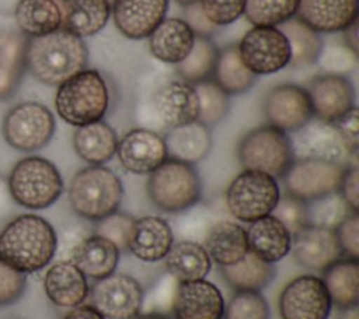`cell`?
I'll use <instances>...</instances> for the list:
<instances>
[{"label":"cell","mask_w":359,"mask_h":319,"mask_svg":"<svg viewBox=\"0 0 359 319\" xmlns=\"http://www.w3.org/2000/svg\"><path fill=\"white\" fill-rule=\"evenodd\" d=\"M198 97L192 84L175 76L154 77L139 95L135 119L139 127L165 133L198 119Z\"/></svg>","instance_id":"cell-1"},{"label":"cell","mask_w":359,"mask_h":319,"mask_svg":"<svg viewBox=\"0 0 359 319\" xmlns=\"http://www.w3.org/2000/svg\"><path fill=\"white\" fill-rule=\"evenodd\" d=\"M56 250L55 228L35 214L14 217L0 232V260L24 274L43 269Z\"/></svg>","instance_id":"cell-2"},{"label":"cell","mask_w":359,"mask_h":319,"mask_svg":"<svg viewBox=\"0 0 359 319\" xmlns=\"http://www.w3.org/2000/svg\"><path fill=\"white\" fill-rule=\"evenodd\" d=\"M88 49L74 34L59 28L50 34L28 38L25 50L27 70L46 85L63 81L87 69Z\"/></svg>","instance_id":"cell-3"},{"label":"cell","mask_w":359,"mask_h":319,"mask_svg":"<svg viewBox=\"0 0 359 319\" xmlns=\"http://www.w3.org/2000/svg\"><path fill=\"white\" fill-rule=\"evenodd\" d=\"M109 106V91L104 77L93 69H84L57 85L55 108L69 125L80 127L102 120Z\"/></svg>","instance_id":"cell-4"},{"label":"cell","mask_w":359,"mask_h":319,"mask_svg":"<svg viewBox=\"0 0 359 319\" xmlns=\"http://www.w3.org/2000/svg\"><path fill=\"white\" fill-rule=\"evenodd\" d=\"M123 199L119 176L104 165L80 169L69 186V203L73 211L88 221H98L118 210Z\"/></svg>","instance_id":"cell-5"},{"label":"cell","mask_w":359,"mask_h":319,"mask_svg":"<svg viewBox=\"0 0 359 319\" xmlns=\"http://www.w3.org/2000/svg\"><path fill=\"white\" fill-rule=\"evenodd\" d=\"M146 187L151 203L170 214L195 207L202 197V180L195 166L171 158L149 173Z\"/></svg>","instance_id":"cell-6"},{"label":"cell","mask_w":359,"mask_h":319,"mask_svg":"<svg viewBox=\"0 0 359 319\" xmlns=\"http://www.w3.org/2000/svg\"><path fill=\"white\" fill-rule=\"evenodd\" d=\"M8 189L14 203L29 210L52 206L63 192V179L57 168L46 158L27 157L11 169Z\"/></svg>","instance_id":"cell-7"},{"label":"cell","mask_w":359,"mask_h":319,"mask_svg":"<svg viewBox=\"0 0 359 319\" xmlns=\"http://www.w3.org/2000/svg\"><path fill=\"white\" fill-rule=\"evenodd\" d=\"M244 169L259 171L282 179L294 162L290 136L271 125L258 126L244 134L237 147Z\"/></svg>","instance_id":"cell-8"},{"label":"cell","mask_w":359,"mask_h":319,"mask_svg":"<svg viewBox=\"0 0 359 319\" xmlns=\"http://www.w3.org/2000/svg\"><path fill=\"white\" fill-rule=\"evenodd\" d=\"M224 197L227 210L236 220L252 222L272 213L280 190L271 175L244 169L230 182Z\"/></svg>","instance_id":"cell-9"},{"label":"cell","mask_w":359,"mask_h":319,"mask_svg":"<svg viewBox=\"0 0 359 319\" xmlns=\"http://www.w3.org/2000/svg\"><path fill=\"white\" fill-rule=\"evenodd\" d=\"M53 113L42 104L28 101L13 106L3 119V137L22 153L45 147L55 133Z\"/></svg>","instance_id":"cell-10"},{"label":"cell","mask_w":359,"mask_h":319,"mask_svg":"<svg viewBox=\"0 0 359 319\" xmlns=\"http://www.w3.org/2000/svg\"><path fill=\"white\" fill-rule=\"evenodd\" d=\"M237 45L243 63L255 76L273 74L289 66V42L275 27H254Z\"/></svg>","instance_id":"cell-11"},{"label":"cell","mask_w":359,"mask_h":319,"mask_svg":"<svg viewBox=\"0 0 359 319\" xmlns=\"http://www.w3.org/2000/svg\"><path fill=\"white\" fill-rule=\"evenodd\" d=\"M294 160H320L349 165L353 155L335 123L313 118L290 137Z\"/></svg>","instance_id":"cell-12"},{"label":"cell","mask_w":359,"mask_h":319,"mask_svg":"<svg viewBox=\"0 0 359 319\" xmlns=\"http://www.w3.org/2000/svg\"><path fill=\"white\" fill-rule=\"evenodd\" d=\"M88 292L91 305L107 319H135L143 305L140 283L123 273L97 280Z\"/></svg>","instance_id":"cell-13"},{"label":"cell","mask_w":359,"mask_h":319,"mask_svg":"<svg viewBox=\"0 0 359 319\" xmlns=\"http://www.w3.org/2000/svg\"><path fill=\"white\" fill-rule=\"evenodd\" d=\"M346 166L320 160H294L282 178L286 193L304 201L335 193Z\"/></svg>","instance_id":"cell-14"},{"label":"cell","mask_w":359,"mask_h":319,"mask_svg":"<svg viewBox=\"0 0 359 319\" xmlns=\"http://www.w3.org/2000/svg\"><path fill=\"white\" fill-rule=\"evenodd\" d=\"M331 306L324 281L311 274L293 278L279 295L282 319H328Z\"/></svg>","instance_id":"cell-15"},{"label":"cell","mask_w":359,"mask_h":319,"mask_svg":"<svg viewBox=\"0 0 359 319\" xmlns=\"http://www.w3.org/2000/svg\"><path fill=\"white\" fill-rule=\"evenodd\" d=\"M264 113L268 125L294 133L314 118L307 90L297 84L273 87L264 101Z\"/></svg>","instance_id":"cell-16"},{"label":"cell","mask_w":359,"mask_h":319,"mask_svg":"<svg viewBox=\"0 0 359 319\" xmlns=\"http://www.w3.org/2000/svg\"><path fill=\"white\" fill-rule=\"evenodd\" d=\"M115 154L121 166L135 175H149L168 158L164 137L143 127L132 129L118 140Z\"/></svg>","instance_id":"cell-17"},{"label":"cell","mask_w":359,"mask_h":319,"mask_svg":"<svg viewBox=\"0 0 359 319\" xmlns=\"http://www.w3.org/2000/svg\"><path fill=\"white\" fill-rule=\"evenodd\" d=\"M314 118L335 123L355 105V88L346 76L320 74L307 84Z\"/></svg>","instance_id":"cell-18"},{"label":"cell","mask_w":359,"mask_h":319,"mask_svg":"<svg viewBox=\"0 0 359 319\" xmlns=\"http://www.w3.org/2000/svg\"><path fill=\"white\" fill-rule=\"evenodd\" d=\"M224 306L220 290L202 278L178 283L171 309L175 319H223Z\"/></svg>","instance_id":"cell-19"},{"label":"cell","mask_w":359,"mask_h":319,"mask_svg":"<svg viewBox=\"0 0 359 319\" xmlns=\"http://www.w3.org/2000/svg\"><path fill=\"white\" fill-rule=\"evenodd\" d=\"M290 249L299 264L314 271H324L342 257L335 231L316 225H306L292 235Z\"/></svg>","instance_id":"cell-20"},{"label":"cell","mask_w":359,"mask_h":319,"mask_svg":"<svg viewBox=\"0 0 359 319\" xmlns=\"http://www.w3.org/2000/svg\"><path fill=\"white\" fill-rule=\"evenodd\" d=\"M168 0H114L112 17L119 32L129 39H144L165 18Z\"/></svg>","instance_id":"cell-21"},{"label":"cell","mask_w":359,"mask_h":319,"mask_svg":"<svg viewBox=\"0 0 359 319\" xmlns=\"http://www.w3.org/2000/svg\"><path fill=\"white\" fill-rule=\"evenodd\" d=\"M359 0H299L296 18L318 34H337L358 20Z\"/></svg>","instance_id":"cell-22"},{"label":"cell","mask_w":359,"mask_h":319,"mask_svg":"<svg viewBox=\"0 0 359 319\" xmlns=\"http://www.w3.org/2000/svg\"><path fill=\"white\" fill-rule=\"evenodd\" d=\"M174 242V234L168 221L156 215H144L135 220L128 252L142 262L163 260Z\"/></svg>","instance_id":"cell-23"},{"label":"cell","mask_w":359,"mask_h":319,"mask_svg":"<svg viewBox=\"0 0 359 319\" xmlns=\"http://www.w3.org/2000/svg\"><path fill=\"white\" fill-rule=\"evenodd\" d=\"M43 290L52 304L70 309L81 305L90 291L87 277L70 260H59L48 269Z\"/></svg>","instance_id":"cell-24"},{"label":"cell","mask_w":359,"mask_h":319,"mask_svg":"<svg viewBox=\"0 0 359 319\" xmlns=\"http://www.w3.org/2000/svg\"><path fill=\"white\" fill-rule=\"evenodd\" d=\"M195 34L182 18H164L149 35V49L154 59L178 64L192 49Z\"/></svg>","instance_id":"cell-25"},{"label":"cell","mask_w":359,"mask_h":319,"mask_svg":"<svg viewBox=\"0 0 359 319\" xmlns=\"http://www.w3.org/2000/svg\"><path fill=\"white\" fill-rule=\"evenodd\" d=\"M121 250L107 238L100 235H87L72 250L69 260L80 271L93 280H101L112 273L119 262Z\"/></svg>","instance_id":"cell-26"},{"label":"cell","mask_w":359,"mask_h":319,"mask_svg":"<svg viewBox=\"0 0 359 319\" xmlns=\"http://www.w3.org/2000/svg\"><path fill=\"white\" fill-rule=\"evenodd\" d=\"M245 232L248 250L264 262L273 264L290 252L292 235L272 214L250 222Z\"/></svg>","instance_id":"cell-27"},{"label":"cell","mask_w":359,"mask_h":319,"mask_svg":"<svg viewBox=\"0 0 359 319\" xmlns=\"http://www.w3.org/2000/svg\"><path fill=\"white\" fill-rule=\"evenodd\" d=\"M63 29L84 39L97 35L111 15L109 0H56Z\"/></svg>","instance_id":"cell-28"},{"label":"cell","mask_w":359,"mask_h":319,"mask_svg":"<svg viewBox=\"0 0 359 319\" xmlns=\"http://www.w3.org/2000/svg\"><path fill=\"white\" fill-rule=\"evenodd\" d=\"M203 248L210 260L220 267L240 262L248 253L245 229L229 220L213 222L203 238Z\"/></svg>","instance_id":"cell-29"},{"label":"cell","mask_w":359,"mask_h":319,"mask_svg":"<svg viewBox=\"0 0 359 319\" xmlns=\"http://www.w3.org/2000/svg\"><path fill=\"white\" fill-rule=\"evenodd\" d=\"M163 137L167 157L191 165L202 161L212 148L210 129L198 120L170 129Z\"/></svg>","instance_id":"cell-30"},{"label":"cell","mask_w":359,"mask_h":319,"mask_svg":"<svg viewBox=\"0 0 359 319\" xmlns=\"http://www.w3.org/2000/svg\"><path fill=\"white\" fill-rule=\"evenodd\" d=\"M163 260L167 273L178 283L202 280L212 267L203 245L189 239L174 241Z\"/></svg>","instance_id":"cell-31"},{"label":"cell","mask_w":359,"mask_h":319,"mask_svg":"<svg viewBox=\"0 0 359 319\" xmlns=\"http://www.w3.org/2000/svg\"><path fill=\"white\" fill-rule=\"evenodd\" d=\"M28 36L7 31L0 35V101L10 99L20 87L27 70L25 50Z\"/></svg>","instance_id":"cell-32"},{"label":"cell","mask_w":359,"mask_h":319,"mask_svg":"<svg viewBox=\"0 0 359 319\" xmlns=\"http://www.w3.org/2000/svg\"><path fill=\"white\" fill-rule=\"evenodd\" d=\"M116 132L104 120L93 122L76 129L73 147L77 155L90 165H104L116 153Z\"/></svg>","instance_id":"cell-33"},{"label":"cell","mask_w":359,"mask_h":319,"mask_svg":"<svg viewBox=\"0 0 359 319\" xmlns=\"http://www.w3.org/2000/svg\"><path fill=\"white\" fill-rule=\"evenodd\" d=\"M14 18L20 32L28 38L46 35L62 27V11L56 0H20Z\"/></svg>","instance_id":"cell-34"},{"label":"cell","mask_w":359,"mask_h":319,"mask_svg":"<svg viewBox=\"0 0 359 319\" xmlns=\"http://www.w3.org/2000/svg\"><path fill=\"white\" fill-rule=\"evenodd\" d=\"M324 285L331 304L339 309L358 305L359 299V262L358 259H339L323 271Z\"/></svg>","instance_id":"cell-35"},{"label":"cell","mask_w":359,"mask_h":319,"mask_svg":"<svg viewBox=\"0 0 359 319\" xmlns=\"http://www.w3.org/2000/svg\"><path fill=\"white\" fill-rule=\"evenodd\" d=\"M258 76L243 63L237 43H230L217 52V60L212 80L227 94L238 95L248 91Z\"/></svg>","instance_id":"cell-36"},{"label":"cell","mask_w":359,"mask_h":319,"mask_svg":"<svg viewBox=\"0 0 359 319\" xmlns=\"http://www.w3.org/2000/svg\"><path fill=\"white\" fill-rule=\"evenodd\" d=\"M278 29L286 36L289 42L290 67L303 70L316 64L323 46V39L318 32L311 29L296 17L280 24Z\"/></svg>","instance_id":"cell-37"},{"label":"cell","mask_w":359,"mask_h":319,"mask_svg":"<svg viewBox=\"0 0 359 319\" xmlns=\"http://www.w3.org/2000/svg\"><path fill=\"white\" fill-rule=\"evenodd\" d=\"M226 283L236 291H261L275 277V266L248 253L231 266L220 267Z\"/></svg>","instance_id":"cell-38"},{"label":"cell","mask_w":359,"mask_h":319,"mask_svg":"<svg viewBox=\"0 0 359 319\" xmlns=\"http://www.w3.org/2000/svg\"><path fill=\"white\" fill-rule=\"evenodd\" d=\"M217 52L219 49L210 38L195 35L192 49L178 64H175L177 76L192 85L212 80Z\"/></svg>","instance_id":"cell-39"},{"label":"cell","mask_w":359,"mask_h":319,"mask_svg":"<svg viewBox=\"0 0 359 319\" xmlns=\"http://www.w3.org/2000/svg\"><path fill=\"white\" fill-rule=\"evenodd\" d=\"M299 0H245L244 15L254 27H275L296 15Z\"/></svg>","instance_id":"cell-40"},{"label":"cell","mask_w":359,"mask_h":319,"mask_svg":"<svg viewBox=\"0 0 359 319\" xmlns=\"http://www.w3.org/2000/svg\"><path fill=\"white\" fill-rule=\"evenodd\" d=\"M198 97V122L210 127L220 123L229 113L230 99L213 80H206L194 85Z\"/></svg>","instance_id":"cell-41"},{"label":"cell","mask_w":359,"mask_h":319,"mask_svg":"<svg viewBox=\"0 0 359 319\" xmlns=\"http://www.w3.org/2000/svg\"><path fill=\"white\" fill-rule=\"evenodd\" d=\"M351 211L353 210L346 204V201L339 194V192L307 201L309 225L335 229L338 224Z\"/></svg>","instance_id":"cell-42"},{"label":"cell","mask_w":359,"mask_h":319,"mask_svg":"<svg viewBox=\"0 0 359 319\" xmlns=\"http://www.w3.org/2000/svg\"><path fill=\"white\" fill-rule=\"evenodd\" d=\"M358 53L353 52L344 42L330 41L323 42L316 64L324 71V74L346 76L358 67Z\"/></svg>","instance_id":"cell-43"},{"label":"cell","mask_w":359,"mask_h":319,"mask_svg":"<svg viewBox=\"0 0 359 319\" xmlns=\"http://www.w3.org/2000/svg\"><path fill=\"white\" fill-rule=\"evenodd\" d=\"M271 311L266 299L259 291H236L223 319H269Z\"/></svg>","instance_id":"cell-44"},{"label":"cell","mask_w":359,"mask_h":319,"mask_svg":"<svg viewBox=\"0 0 359 319\" xmlns=\"http://www.w3.org/2000/svg\"><path fill=\"white\" fill-rule=\"evenodd\" d=\"M135 224V218L122 211H115L95 221L94 234L111 241L119 250L128 249V241Z\"/></svg>","instance_id":"cell-45"},{"label":"cell","mask_w":359,"mask_h":319,"mask_svg":"<svg viewBox=\"0 0 359 319\" xmlns=\"http://www.w3.org/2000/svg\"><path fill=\"white\" fill-rule=\"evenodd\" d=\"M271 214L275 215L286 227L290 235H294L306 225H309L307 201L297 199L289 193L279 197Z\"/></svg>","instance_id":"cell-46"},{"label":"cell","mask_w":359,"mask_h":319,"mask_svg":"<svg viewBox=\"0 0 359 319\" xmlns=\"http://www.w3.org/2000/svg\"><path fill=\"white\" fill-rule=\"evenodd\" d=\"M206 18L217 28L230 25L244 13L245 0H198Z\"/></svg>","instance_id":"cell-47"},{"label":"cell","mask_w":359,"mask_h":319,"mask_svg":"<svg viewBox=\"0 0 359 319\" xmlns=\"http://www.w3.org/2000/svg\"><path fill=\"white\" fill-rule=\"evenodd\" d=\"M27 287V276L0 260V306L17 302Z\"/></svg>","instance_id":"cell-48"},{"label":"cell","mask_w":359,"mask_h":319,"mask_svg":"<svg viewBox=\"0 0 359 319\" xmlns=\"http://www.w3.org/2000/svg\"><path fill=\"white\" fill-rule=\"evenodd\" d=\"M342 255L346 257H359V215L358 211H351L334 229Z\"/></svg>","instance_id":"cell-49"},{"label":"cell","mask_w":359,"mask_h":319,"mask_svg":"<svg viewBox=\"0 0 359 319\" xmlns=\"http://www.w3.org/2000/svg\"><path fill=\"white\" fill-rule=\"evenodd\" d=\"M335 126L338 127L345 144L348 146L349 151L356 155L359 148V113L358 108L353 106L351 111H348L342 118H339L335 122Z\"/></svg>","instance_id":"cell-50"},{"label":"cell","mask_w":359,"mask_h":319,"mask_svg":"<svg viewBox=\"0 0 359 319\" xmlns=\"http://www.w3.org/2000/svg\"><path fill=\"white\" fill-rule=\"evenodd\" d=\"M358 178H359V171L356 162H351L342 175L341 185H339V194L344 197L346 204L353 210L358 211L359 207V185H358Z\"/></svg>","instance_id":"cell-51"},{"label":"cell","mask_w":359,"mask_h":319,"mask_svg":"<svg viewBox=\"0 0 359 319\" xmlns=\"http://www.w3.org/2000/svg\"><path fill=\"white\" fill-rule=\"evenodd\" d=\"M184 21L189 25V28L194 31L195 35L198 36H210L213 34L217 32V27L213 25L206 15L203 14V11L201 10V6L198 1L185 6V11H184Z\"/></svg>","instance_id":"cell-52"},{"label":"cell","mask_w":359,"mask_h":319,"mask_svg":"<svg viewBox=\"0 0 359 319\" xmlns=\"http://www.w3.org/2000/svg\"><path fill=\"white\" fill-rule=\"evenodd\" d=\"M13 203H14V200H13L10 189H8V183L0 175V220L6 218L11 213Z\"/></svg>","instance_id":"cell-53"},{"label":"cell","mask_w":359,"mask_h":319,"mask_svg":"<svg viewBox=\"0 0 359 319\" xmlns=\"http://www.w3.org/2000/svg\"><path fill=\"white\" fill-rule=\"evenodd\" d=\"M65 319H105L93 305H79L70 309Z\"/></svg>","instance_id":"cell-54"},{"label":"cell","mask_w":359,"mask_h":319,"mask_svg":"<svg viewBox=\"0 0 359 319\" xmlns=\"http://www.w3.org/2000/svg\"><path fill=\"white\" fill-rule=\"evenodd\" d=\"M358 20L352 22L346 29L342 31L344 34V43L349 46L353 52H359V39H358Z\"/></svg>","instance_id":"cell-55"},{"label":"cell","mask_w":359,"mask_h":319,"mask_svg":"<svg viewBox=\"0 0 359 319\" xmlns=\"http://www.w3.org/2000/svg\"><path fill=\"white\" fill-rule=\"evenodd\" d=\"M342 313L339 316V319H359V309L358 305L346 308V309H341Z\"/></svg>","instance_id":"cell-56"},{"label":"cell","mask_w":359,"mask_h":319,"mask_svg":"<svg viewBox=\"0 0 359 319\" xmlns=\"http://www.w3.org/2000/svg\"><path fill=\"white\" fill-rule=\"evenodd\" d=\"M135 319H168L165 315L163 313H156V312H149L144 315H137Z\"/></svg>","instance_id":"cell-57"},{"label":"cell","mask_w":359,"mask_h":319,"mask_svg":"<svg viewBox=\"0 0 359 319\" xmlns=\"http://www.w3.org/2000/svg\"><path fill=\"white\" fill-rule=\"evenodd\" d=\"M174 1H177L178 4H181V6H189V4H192V3H195V1H198V0H174Z\"/></svg>","instance_id":"cell-58"},{"label":"cell","mask_w":359,"mask_h":319,"mask_svg":"<svg viewBox=\"0 0 359 319\" xmlns=\"http://www.w3.org/2000/svg\"><path fill=\"white\" fill-rule=\"evenodd\" d=\"M3 319H18V318H3Z\"/></svg>","instance_id":"cell-59"},{"label":"cell","mask_w":359,"mask_h":319,"mask_svg":"<svg viewBox=\"0 0 359 319\" xmlns=\"http://www.w3.org/2000/svg\"><path fill=\"white\" fill-rule=\"evenodd\" d=\"M109 1H111V0H109ZM112 1H114V0H112Z\"/></svg>","instance_id":"cell-60"}]
</instances>
